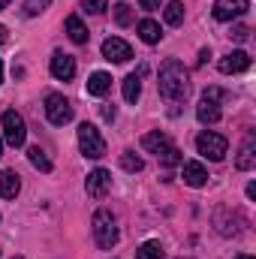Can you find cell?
Segmentation results:
<instances>
[{
  "label": "cell",
  "instance_id": "1",
  "mask_svg": "<svg viewBox=\"0 0 256 259\" xmlns=\"http://www.w3.org/2000/svg\"><path fill=\"white\" fill-rule=\"evenodd\" d=\"M157 84H160V94L166 100H184L190 94V72H187V66L181 61L169 58L160 66V81Z\"/></svg>",
  "mask_w": 256,
  "mask_h": 259
},
{
  "label": "cell",
  "instance_id": "2",
  "mask_svg": "<svg viewBox=\"0 0 256 259\" xmlns=\"http://www.w3.org/2000/svg\"><path fill=\"white\" fill-rule=\"evenodd\" d=\"M94 238H97V244L103 250H112L118 244L121 232H118V223H115L112 211H97L94 214Z\"/></svg>",
  "mask_w": 256,
  "mask_h": 259
},
{
  "label": "cell",
  "instance_id": "3",
  "mask_svg": "<svg viewBox=\"0 0 256 259\" xmlns=\"http://www.w3.org/2000/svg\"><path fill=\"white\" fill-rule=\"evenodd\" d=\"M226 148H229V142H226V136H220V133L205 130V133L196 136V151H199L202 157H208L211 163L223 160V157H226Z\"/></svg>",
  "mask_w": 256,
  "mask_h": 259
},
{
  "label": "cell",
  "instance_id": "4",
  "mask_svg": "<svg viewBox=\"0 0 256 259\" xmlns=\"http://www.w3.org/2000/svg\"><path fill=\"white\" fill-rule=\"evenodd\" d=\"M78 148H81V154L84 157H91V160H100V157H106V142H103V136H100V130L94 127V124H78Z\"/></svg>",
  "mask_w": 256,
  "mask_h": 259
},
{
  "label": "cell",
  "instance_id": "5",
  "mask_svg": "<svg viewBox=\"0 0 256 259\" xmlns=\"http://www.w3.org/2000/svg\"><path fill=\"white\" fill-rule=\"evenodd\" d=\"M3 139L12 145V148H21L24 145V139H27V127H24V118L15 112V109H9V112H3Z\"/></svg>",
  "mask_w": 256,
  "mask_h": 259
},
{
  "label": "cell",
  "instance_id": "6",
  "mask_svg": "<svg viewBox=\"0 0 256 259\" xmlns=\"http://www.w3.org/2000/svg\"><path fill=\"white\" fill-rule=\"evenodd\" d=\"M46 118L55 124V127H64L72 121V106H69V100L61 97V94H49L46 97Z\"/></svg>",
  "mask_w": 256,
  "mask_h": 259
},
{
  "label": "cell",
  "instance_id": "7",
  "mask_svg": "<svg viewBox=\"0 0 256 259\" xmlns=\"http://www.w3.org/2000/svg\"><path fill=\"white\" fill-rule=\"evenodd\" d=\"M220 91L217 88H208L205 94H202V100H199V106H196V118L202 121V124H217L220 121Z\"/></svg>",
  "mask_w": 256,
  "mask_h": 259
},
{
  "label": "cell",
  "instance_id": "8",
  "mask_svg": "<svg viewBox=\"0 0 256 259\" xmlns=\"http://www.w3.org/2000/svg\"><path fill=\"white\" fill-rule=\"evenodd\" d=\"M247 9H250V0H217L214 3V18L217 21H232V18H241Z\"/></svg>",
  "mask_w": 256,
  "mask_h": 259
},
{
  "label": "cell",
  "instance_id": "9",
  "mask_svg": "<svg viewBox=\"0 0 256 259\" xmlns=\"http://www.w3.org/2000/svg\"><path fill=\"white\" fill-rule=\"evenodd\" d=\"M103 58L112 61V64H127L130 58H133V49H130V42H124V39L109 36V39L103 42Z\"/></svg>",
  "mask_w": 256,
  "mask_h": 259
},
{
  "label": "cell",
  "instance_id": "10",
  "mask_svg": "<svg viewBox=\"0 0 256 259\" xmlns=\"http://www.w3.org/2000/svg\"><path fill=\"white\" fill-rule=\"evenodd\" d=\"M49 69H52V75H55L58 81H69V78L75 75V58H72V55H64V52H55Z\"/></svg>",
  "mask_w": 256,
  "mask_h": 259
},
{
  "label": "cell",
  "instance_id": "11",
  "mask_svg": "<svg viewBox=\"0 0 256 259\" xmlns=\"http://www.w3.org/2000/svg\"><path fill=\"white\" fill-rule=\"evenodd\" d=\"M109 187H112V175L106 169H94L88 175V181H84V190H88V196H94V199H103V196L109 193Z\"/></svg>",
  "mask_w": 256,
  "mask_h": 259
},
{
  "label": "cell",
  "instance_id": "12",
  "mask_svg": "<svg viewBox=\"0 0 256 259\" xmlns=\"http://www.w3.org/2000/svg\"><path fill=\"white\" fill-rule=\"evenodd\" d=\"M217 66H220L223 75H235V72H244L250 66V58H247V52H232V55H226Z\"/></svg>",
  "mask_w": 256,
  "mask_h": 259
},
{
  "label": "cell",
  "instance_id": "13",
  "mask_svg": "<svg viewBox=\"0 0 256 259\" xmlns=\"http://www.w3.org/2000/svg\"><path fill=\"white\" fill-rule=\"evenodd\" d=\"M169 145H172V139H169L166 133H160V130H154V133H145V136H142V148H145V151H151V154H157V157H160Z\"/></svg>",
  "mask_w": 256,
  "mask_h": 259
},
{
  "label": "cell",
  "instance_id": "14",
  "mask_svg": "<svg viewBox=\"0 0 256 259\" xmlns=\"http://www.w3.org/2000/svg\"><path fill=\"white\" fill-rule=\"evenodd\" d=\"M235 166H238L241 172H250V169L256 166V139H253V136H247V139H244V145H241V154H238Z\"/></svg>",
  "mask_w": 256,
  "mask_h": 259
},
{
  "label": "cell",
  "instance_id": "15",
  "mask_svg": "<svg viewBox=\"0 0 256 259\" xmlns=\"http://www.w3.org/2000/svg\"><path fill=\"white\" fill-rule=\"evenodd\" d=\"M205 181H208V172H205V166L202 163H184V184H190V187H205Z\"/></svg>",
  "mask_w": 256,
  "mask_h": 259
},
{
  "label": "cell",
  "instance_id": "16",
  "mask_svg": "<svg viewBox=\"0 0 256 259\" xmlns=\"http://www.w3.org/2000/svg\"><path fill=\"white\" fill-rule=\"evenodd\" d=\"M66 33H69V39H72L75 46H84V42H88V36H91L78 15H69V18H66Z\"/></svg>",
  "mask_w": 256,
  "mask_h": 259
},
{
  "label": "cell",
  "instance_id": "17",
  "mask_svg": "<svg viewBox=\"0 0 256 259\" xmlns=\"http://www.w3.org/2000/svg\"><path fill=\"white\" fill-rule=\"evenodd\" d=\"M109 88H112V75H109V72H94V75L88 78V94H94V97L109 94Z\"/></svg>",
  "mask_w": 256,
  "mask_h": 259
},
{
  "label": "cell",
  "instance_id": "18",
  "mask_svg": "<svg viewBox=\"0 0 256 259\" xmlns=\"http://www.w3.org/2000/svg\"><path fill=\"white\" fill-rule=\"evenodd\" d=\"M18 190H21L18 175H12V172H3V169H0V196H3V199H15Z\"/></svg>",
  "mask_w": 256,
  "mask_h": 259
},
{
  "label": "cell",
  "instance_id": "19",
  "mask_svg": "<svg viewBox=\"0 0 256 259\" xmlns=\"http://www.w3.org/2000/svg\"><path fill=\"white\" fill-rule=\"evenodd\" d=\"M139 36H142L148 46H154V42H160V36H163V33H160V24H157V21L142 18V21H139Z\"/></svg>",
  "mask_w": 256,
  "mask_h": 259
},
{
  "label": "cell",
  "instance_id": "20",
  "mask_svg": "<svg viewBox=\"0 0 256 259\" xmlns=\"http://www.w3.org/2000/svg\"><path fill=\"white\" fill-rule=\"evenodd\" d=\"M139 97H142V78L133 72L124 78V100L127 103H139Z\"/></svg>",
  "mask_w": 256,
  "mask_h": 259
},
{
  "label": "cell",
  "instance_id": "21",
  "mask_svg": "<svg viewBox=\"0 0 256 259\" xmlns=\"http://www.w3.org/2000/svg\"><path fill=\"white\" fill-rule=\"evenodd\" d=\"M27 160L39 169V172H52V160L46 157V151L39 148V145H33V148H27Z\"/></svg>",
  "mask_w": 256,
  "mask_h": 259
},
{
  "label": "cell",
  "instance_id": "22",
  "mask_svg": "<svg viewBox=\"0 0 256 259\" xmlns=\"http://www.w3.org/2000/svg\"><path fill=\"white\" fill-rule=\"evenodd\" d=\"M181 21H184V3L181 0H169V6H166V24L178 27Z\"/></svg>",
  "mask_w": 256,
  "mask_h": 259
},
{
  "label": "cell",
  "instance_id": "23",
  "mask_svg": "<svg viewBox=\"0 0 256 259\" xmlns=\"http://www.w3.org/2000/svg\"><path fill=\"white\" fill-rule=\"evenodd\" d=\"M136 259H163V244L160 241H145L136 250Z\"/></svg>",
  "mask_w": 256,
  "mask_h": 259
},
{
  "label": "cell",
  "instance_id": "24",
  "mask_svg": "<svg viewBox=\"0 0 256 259\" xmlns=\"http://www.w3.org/2000/svg\"><path fill=\"white\" fill-rule=\"evenodd\" d=\"M121 166H124L127 172H142L145 163H142V157H136L133 151H124V154H121Z\"/></svg>",
  "mask_w": 256,
  "mask_h": 259
},
{
  "label": "cell",
  "instance_id": "25",
  "mask_svg": "<svg viewBox=\"0 0 256 259\" xmlns=\"http://www.w3.org/2000/svg\"><path fill=\"white\" fill-rule=\"evenodd\" d=\"M157 160H160L163 166H175V163H181V151H178L175 145H169V148H166V151H163Z\"/></svg>",
  "mask_w": 256,
  "mask_h": 259
},
{
  "label": "cell",
  "instance_id": "26",
  "mask_svg": "<svg viewBox=\"0 0 256 259\" xmlns=\"http://www.w3.org/2000/svg\"><path fill=\"white\" fill-rule=\"evenodd\" d=\"M115 21H118L121 27H127L130 21H133V12H130L127 3H118V6H115Z\"/></svg>",
  "mask_w": 256,
  "mask_h": 259
},
{
  "label": "cell",
  "instance_id": "27",
  "mask_svg": "<svg viewBox=\"0 0 256 259\" xmlns=\"http://www.w3.org/2000/svg\"><path fill=\"white\" fill-rule=\"evenodd\" d=\"M49 3H52V0H24V12H27V15H39V12L49 9Z\"/></svg>",
  "mask_w": 256,
  "mask_h": 259
},
{
  "label": "cell",
  "instance_id": "28",
  "mask_svg": "<svg viewBox=\"0 0 256 259\" xmlns=\"http://www.w3.org/2000/svg\"><path fill=\"white\" fill-rule=\"evenodd\" d=\"M84 9H88V12H94V15H100V12H106V9H109V0H84Z\"/></svg>",
  "mask_w": 256,
  "mask_h": 259
},
{
  "label": "cell",
  "instance_id": "29",
  "mask_svg": "<svg viewBox=\"0 0 256 259\" xmlns=\"http://www.w3.org/2000/svg\"><path fill=\"white\" fill-rule=\"evenodd\" d=\"M247 33H250L247 27H235V30H232V36H235L238 42H244V39H247Z\"/></svg>",
  "mask_w": 256,
  "mask_h": 259
},
{
  "label": "cell",
  "instance_id": "30",
  "mask_svg": "<svg viewBox=\"0 0 256 259\" xmlns=\"http://www.w3.org/2000/svg\"><path fill=\"white\" fill-rule=\"evenodd\" d=\"M160 3H163V0H139L142 9H160Z\"/></svg>",
  "mask_w": 256,
  "mask_h": 259
},
{
  "label": "cell",
  "instance_id": "31",
  "mask_svg": "<svg viewBox=\"0 0 256 259\" xmlns=\"http://www.w3.org/2000/svg\"><path fill=\"white\" fill-rule=\"evenodd\" d=\"M103 118L106 121H115V106H103Z\"/></svg>",
  "mask_w": 256,
  "mask_h": 259
},
{
  "label": "cell",
  "instance_id": "32",
  "mask_svg": "<svg viewBox=\"0 0 256 259\" xmlns=\"http://www.w3.org/2000/svg\"><path fill=\"white\" fill-rule=\"evenodd\" d=\"M3 42H6V27L0 24V46H3Z\"/></svg>",
  "mask_w": 256,
  "mask_h": 259
},
{
  "label": "cell",
  "instance_id": "33",
  "mask_svg": "<svg viewBox=\"0 0 256 259\" xmlns=\"http://www.w3.org/2000/svg\"><path fill=\"white\" fill-rule=\"evenodd\" d=\"M235 259H253V256H250V253H238Z\"/></svg>",
  "mask_w": 256,
  "mask_h": 259
},
{
  "label": "cell",
  "instance_id": "34",
  "mask_svg": "<svg viewBox=\"0 0 256 259\" xmlns=\"http://www.w3.org/2000/svg\"><path fill=\"white\" fill-rule=\"evenodd\" d=\"M6 6H9V0H0V12H3V9H6Z\"/></svg>",
  "mask_w": 256,
  "mask_h": 259
},
{
  "label": "cell",
  "instance_id": "35",
  "mask_svg": "<svg viewBox=\"0 0 256 259\" xmlns=\"http://www.w3.org/2000/svg\"><path fill=\"white\" fill-rule=\"evenodd\" d=\"M0 84H3V64H0Z\"/></svg>",
  "mask_w": 256,
  "mask_h": 259
},
{
  "label": "cell",
  "instance_id": "36",
  "mask_svg": "<svg viewBox=\"0 0 256 259\" xmlns=\"http://www.w3.org/2000/svg\"><path fill=\"white\" fill-rule=\"evenodd\" d=\"M0 154H3V136H0Z\"/></svg>",
  "mask_w": 256,
  "mask_h": 259
},
{
  "label": "cell",
  "instance_id": "37",
  "mask_svg": "<svg viewBox=\"0 0 256 259\" xmlns=\"http://www.w3.org/2000/svg\"><path fill=\"white\" fill-rule=\"evenodd\" d=\"M15 259H21V256H15Z\"/></svg>",
  "mask_w": 256,
  "mask_h": 259
}]
</instances>
